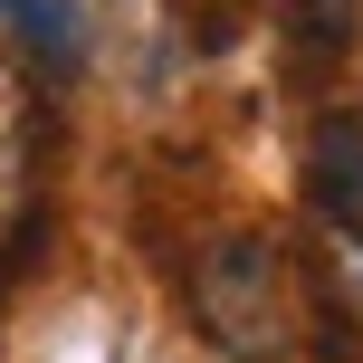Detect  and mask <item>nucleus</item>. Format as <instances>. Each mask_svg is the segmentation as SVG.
Here are the masks:
<instances>
[{"label": "nucleus", "mask_w": 363, "mask_h": 363, "mask_svg": "<svg viewBox=\"0 0 363 363\" xmlns=\"http://www.w3.org/2000/svg\"><path fill=\"white\" fill-rule=\"evenodd\" d=\"M191 315L230 363H287L296 354V258L277 230H220L191 258Z\"/></svg>", "instance_id": "f257e3e1"}, {"label": "nucleus", "mask_w": 363, "mask_h": 363, "mask_svg": "<svg viewBox=\"0 0 363 363\" xmlns=\"http://www.w3.org/2000/svg\"><path fill=\"white\" fill-rule=\"evenodd\" d=\"M296 258V335L315 363H363V230H325L315 220Z\"/></svg>", "instance_id": "f03ea898"}, {"label": "nucleus", "mask_w": 363, "mask_h": 363, "mask_svg": "<svg viewBox=\"0 0 363 363\" xmlns=\"http://www.w3.org/2000/svg\"><path fill=\"white\" fill-rule=\"evenodd\" d=\"M306 211L325 230H363V115L325 106L306 125Z\"/></svg>", "instance_id": "7ed1b4c3"}, {"label": "nucleus", "mask_w": 363, "mask_h": 363, "mask_svg": "<svg viewBox=\"0 0 363 363\" xmlns=\"http://www.w3.org/2000/svg\"><path fill=\"white\" fill-rule=\"evenodd\" d=\"M29 220H38V134H29L19 86L0 77V258L29 239Z\"/></svg>", "instance_id": "20e7f679"}, {"label": "nucleus", "mask_w": 363, "mask_h": 363, "mask_svg": "<svg viewBox=\"0 0 363 363\" xmlns=\"http://www.w3.org/2000/svg\"><path fill=\"white\" fill-rule=\"evenodd\" d=\"M268 10H277L296 57H345L354 29H363V0H268Z\"/></svg>", "instance_id": "39448f33"}, {"label": "nucleus", "mask_w": 363, "mask_h": 363, "mask_svg": "<svg viewBox=\"0 0 363 363\" xmlns=\"http://www.w3.org/2000/svg\"><path fill=\"white\" fill-rule=\"evenodd\" d=\"M0 10L19 19V38H29L48 67H67V57H77V19H67V0H0Z\"/></svg>", "instance_id": "423d86ee"}]
</instances>
